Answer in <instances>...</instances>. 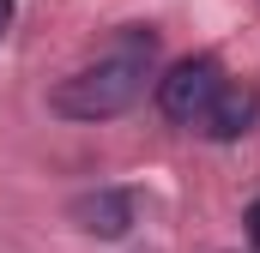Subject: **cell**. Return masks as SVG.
I'll return each instance as SVG.
<instances>
[{
    "label": "cell",
    "instance_id": "obj_5",
    "mask_svg": "<svg viewBox=\"0 0 260 253\" xmlns=\"http://www.w3.org/2000/svg\"><path fill=\"white\" fill-rule=\"evenodd\" d=\"M242 229H248V247L260 253V199L248 205V211H242Z\"/></svg>",
    "mask_w": 260,
    "mask_h": 253
},
{
    "label": "cell",
    "instance_id": "obj_4",
    "mask_svg": "<svg viewBox=\"0 0 260 253\" xmlns=\"http://www.w3.org/2000/svg\"><path fill=\"white\" fill-rule=\"evenodd\" d=\"M254 115H260V97H254V91L224 85V91L212 97V109H206L200 133H206V139H218V145H230V139H242V133L254 126Z\"/></svg>",
    "mask_w": 260,
    "mask_h": 253
},
{
    "label": "cell",
    "instance_id": "obj_3",
    "mask_svg": "<svg viewBox=\"0 0 260 253\" xmlns=\"http://www.w3.org/2000/svg\"><path fill=\"white\" fill-rule=\"evenodd\" d=\"M67 223L91 241H121L133 223H139V199L127 187H91L67 205Z\"/></svg>",
    "mask_w": 260,
    "mask_h": 253
},
{
    "label": "cell",
    "instance_id": "obj_1",
    "mask_svg": "<svg viewBox=\"0 0 260 253\" xmlns=\"http://www.w3.org/2000/svg\"><path fill=\"white\" fill-rule=\"evenodd\" d=\"M151 55H157V36L127 24V36L103 55V61L79 66L73 78H61L49 91V109L61 121H115L127 115L133 103L145 97V78H151Z\"/></svg>",
    "mask_w": 260,
    "mask_h": 253
},
{
    "label": "cell",
    "instance_id": "obj_6",
    "mask_svg": "<svg viewBox=\"0 0 260 253\" xmlns=\"http://www.w3.org/2000/svg\"><path fill=\"white\" fill-rule=\"evenodd\" d=\"M12 18H18V0H0V36L12 30Z\"/></svg>",
    "mask_w": 260,
    "mask_h": 253
},
{
    "label": "cell",
    "instance_id": "obj_2",
    "mask_svg": "<svg viewBox=\"0 0 260 253\" xmlns=\"http://www.w3.org/2000/svg\"><path fill=\"white\" fill-rule=\"evenodd\" d=\"M218 91H224V66L212 55H188V61H176L157 78V109H164V121H176V126H200Z\"/></svg>",
    "mask_w": 260,
    "mask_h": 253
}]
</instances>
